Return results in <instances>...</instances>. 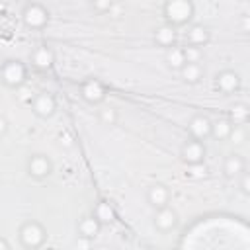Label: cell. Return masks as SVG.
Wrapping results in <instances>:
<instances>
[{
	"label": "cell",
	"instance_id": "6da1fadb",
	"mask_svg": "<svg viewBox=\"0 0 250 250\" xmlns=\"http://www.w3.org/2000/svg\"><path fill=\"white\" fill-rule=\"evenodd\" d=\"M195 14V8L189 0H168L162 6V16H164V23L176 27H186L191 23Z\"/></svg>",
	"mask_w": 250,
	"mask_h": 250
},
{
	"label": "cell",
	"instance_id": "7a4b0ae2",
	"mask_svg": "<svg viewBox=\"0 0 250 250\" xmlns=\"http://www.w3.org/2000/svg\"><path fill=\"white\" fill-rule=\"evenodd\" d=\"M18 238L25 250H39L47 242V229L37 219H27L20 225Z\"/></svg>",
	"mask_w": 250,
	"mask_h": 250
},
{
	"label": "cell",
	"instance_id": "3957f363",
	"mask_svg": "<svg viewBox=\"0 0 250 250\" xmlns=\"http://www.w3.org/2000/svg\"><path fill=\"white\" fill-rule=\"evenodd\" d=\"M21 20L27 29H43L49 23V10L39 2H27L21 8Z\"/></svg>",
	"mask_w": 250,
	"mask_h": 250
},
{
	"label": "cell",
	"instance_id": "277c9868",
	"mask_svg": "<svg viewBox=\"0 0 250 250\" xmlns=\"http://www.w3.org/2000/svg\"><path fill=\"white\" fill-rule=\"evenodd\" d=\"M0 78L8 88H20L27 78V68L20 61H6L0 68Z\"/></svg>",
	"mask_w": 250,
	"mask_h": 250
},
{
	"label": "cell",
	"instance_id": "5b68a950",
	"mask_svg": "<svg viewBox=\"0 0 250 250\" xmlns=\"http://www.w3.org/2000/svg\"><path fill=\"white\" fill-rule=\"evenodd\" d=\"M25 170L27 174L33 178V180H45L51 176L53 172V162L47 154H41V152H35L27 158L25 162Z\"/></svg>",
	"mask_w": 250,
	"mask_h": 250
},
{
	"label": "cell",
	"instance_id": "8992f818",
	"mask_svg": "<svg viewBox=\"0 0 250 250\" xmlns=\"http://www.w3.org/2000/svg\"><path fill=\"white\" fill-rule=\"evenodd\" d=\"M205 145L201 141H195V139H188L184 141L182 148H180V156L182 160L188 164V166H197V164H203L205 162Z\"/></svg>",
	"mask_w": 250,
	"mask_h": 250
},
{
	"label": "cell",
	"instance_id": "52a82bcc",
	"mask_svg": "<svg viewBox=\"0 0 250 250\" xmlns=\"http://www.w3.org/2000/svg\"><path fill=\"white\" fill-rule=\"evenodd\" d=\"M31 109L37 117L41 119H49L55 115L57 111V100L51 92H39L31 98Z\"/></svg>",
	"mask_w": 250,
	"mask_h": 250
},
{
	"label": "cell",
	"instance_id": "ba28073f",
	"mask_svg": "<svg viewBox=\"0 0 250 250\" xmlns=\"http://www.w3.org/2000/svg\"><path fill=\"white\" fill-rule=\"evenodd\" d=\"M211 125H213V119L205 113H195L189 121H188V131H189V139H195V141H205V139H211Z\"/></svg>",
	"mask_w": 250,
	"mask_h": 250
},
{
	"label": "cell",
	"instance_id": "9c48e42d",
	"mask_svg": "<svg viewBox=\"0 0 250 250\" xmlns=\"http://www.w3.org/2000/svg\"><path fill=\"white\" fill-rule=\"evenodd\" d=\"M215 88L221 94H227V96L238 92V88H240V76H238V72L232 70V68H225V70L217 72L215 74Z\"/></svg>",
	"mask_w": 250,
	"mask_h": 250
},
{
	"label": "cell",
	"instance_id": "30bf717a",
	"mask_svg": "<svg viewBox=\"0 0 250 250\" xmlns=\"http://www.w3.org/2000/svg\"><path fill=\"white\" fill-rule=\"evenodd\" d=\"M184 37H186V45L201 49L203 45H207L211 41V31L203 23H189L186 33H184Z\"/></svg>",
	"mask_w": 250,
	"mask_h": 250
},
{
	"label": "cell",
	"instance_id": "8fae6325",
	"mask_svg": "<svg viewBox=\"0 0 250 250\" xmlns=\"http://www.w3.org/2000/svg\"><path fill=\"white\" fill-rule=\"evenodd\" d=\"M105 94H107V90H105V86L100 82V80H96V78H90V80H86L84 84H82V88H80V96L88 102V104H102L104 100H105Z\"/></svg>",
	"mask_w": 250,
	"mask_h": 250
},
{
	"label": "cell",
	"instance_id": "7c38bea8",
	"mask_svg": "<svg viewBox=\"0 0 250 250\" xmlns=\"http://www.w3.org/2000/svg\"><path fill=\"white\" fill-rule=\"evenodd\" d=\"M154 227H156L160 232H170V230H174V229L178 227V213H176L170 205H166V207H162V209H156V213H154Z\"/></svg>",
	"mask_w": 250,
	"mask_h": 250
},
{
	"label": "cell",
	"instance_id": "4fadbf2b",
	"mask_svg": "<svg viewBox=\"0 0 250 250\" xmlns=\"http://www.w3.org/2000/svg\"><path fill=\"white\" fill-rule=\"evenodd\" d=\"M152 39H154V43H156L158 47H164V49L168 51V49H172V47L178 45V31H176L172 25L162 23V25H158V27L154 29Z\"/></svg>",
	"mask_w": 250,
	"mask_h": 250
},
{
	"label": "cell",
	"instance_id": "5bb4252c",
	"mask_svg": "<svg viewBox=\"0 0 250 250\" xmlns=\"http://www.w3.org/2000/svg\"><path fill=\"white\" fill-rule=\"evenodd\" d=\"M100 230H102V225H100V221H98L92 213L84 215V217L78 221V225H76V232H78L80 238L94 240V238L100 234Z\"/></svg>",
	"mask_w": 250,
	"mask_h": 250
},
{
	"label": "cell",
	"instance_id": "9a60e30c",
	"mask_svg": "<svg viewBox=\"0 0 250 250\" xmlns=\"http://www.w3.org/2000/svg\"><path fill=\"white\" fill-rule=\"evenodd\" d=\"M146 201L154 207V209H162L170 203V189L164 184H152L146 191Z\"/></svg>",
	"mask_w": 250,
	"mask_h": 250
},
{
	"label": "cell",
	"instance_id": "2e32d148",
	"mask_svg": "<svg viewBox=\"0 0 250 250\" xmlns=\"http://www.w3.org/2000/svg\"><path fill=\"white\" fill-rule=\"evenodd\" d=\"M53 62H55V53H53L51 47L39 45L37 49H33V53H31V64H33L35 68L47 70V68L53 66Z\"/></svg>",
	"mask_w": 250,
	"mask_h": 250
},
{
	"label": "cell",
	"instance_id": "e0dca14e",
	"mask_svg": "<svg viewBox=\"0 0 250 250\" xmlns=\"http://www.w3.org/2000/svg\"><path fill=\"white\" fill-rule=\"evenodd\" d=\"M223 172H225V176L227 178H238L242 172H246V160L240 156V154H236V152H232V154H229L227 158H225V162H223Z\"/></svg>",
	"mask_w": 250,
	"mask_h": 250
},
{
	"label": "cell",
	"instance_id": "ac0fdd59",
	"mask_svg": "<svg viewBox=\"0 0 250 250\" xmlns=\"http://www.w3.org/2000/svg\"><path fill=\"white\" fill-rule=\"evenodd\" d=\"M178 72H180V78L186 84H197L203 78V66H201V62H186Z\"/></svg>",
	"mask_w": 250,
	"mask_h": 250
},
{
	"label": "cell",
	"instance_id": "d6986e66",
	"mask_svg": "<svg viewBox=\"0 0 250 250\" xmlns=\"http://www.w3.org/2000/svg\"><path fill=\"white\" fill-rule=\"evenodd\" d=\"M92 215L100 221V225H102V227H104V225H107V223H113V221H115V211H113L111 203H109V201H105V199H100V201L94 205Z\"/></svg>",
	"mask_w": 250,
	"mask_h": 250
},
{
	"label": "cell",
	"instance_id": "ffe728a7",
	"mask_svg": "<svg viewBox=\"0 0 250 250\" xmlns=\"http://www.w3.org/2000/svg\"><path fill=\"white\" fill-rule=\"evenodd\" d=\"M232 127L234 125L227 117H221V119L213 121V125H211V139H215V141H227V139H230Z\"/></svg>",
	"mask_w": 250,
	"mask_h": 250
},
{
	"label": "cell",
	"instance_id": "44dd1931",
	"mask_svg": "<svg viewBox=\"0 0 250 250\" xmlns=\"http://www.w3.org/2000/svg\"><path fill=\"white\" fill-rule=\"evenodd\" d=\"M248 115H250V111H248V105L244 104V102H236L232 107H230V113H229V121L232 123V125H244L246 121H248Z\"/></svg>",
	"mask_w": 250,
	"mask_h": 250
},
{
	"label": "cell",
	"instance_id": "7402d4cb",
	"mask_svg": "<svg viewBox=\"0 0 250 250\" xmlns=\"http://www.w3.org/2000/svg\"><path fill=\"white\" fill-rule=\"evenodd\" d=\"M166 64L172 70H180L186 64V57H184V47H172L166 51Z\"/></svg>",
	"mask_w": 250,
	"mask_h": 250
},
{
	"label": "cell",
	"instance_id": "603a6c76",
	"mask_svg": "<svg viewBox=\"0 0 250 250\" xmlns=\"http://www.w3.org/2000/svg\"><path fill=\"white\" fill-rule=\"evenodd\" d=\"M201 55H203L201 49L184 45V57H186V62H201Z\"/></svg>",
	"mask_w": 250,
	"mask_h": 250
},
{
	"label": "cell",
	"instance_id": "cb8c5ba5",
	"mask_svg": "<svg viewBox=\"0 0 250 250\" xmlns=\"http://www.w3.org/2000/svg\"><path fill=\"white\" fill-rule=\"evenodd\" d=\"M100 119L105 123V125H115L117 123V109L113 107H105L100 111Z\"/></svg>",
	"mask_w": 250,
	"mask_h": 250
},
{
	"label": "cell",
	"instance_id": "d4e9b609",
	"mask_svg": "<svg viewBox=\"0 0 250 250\" xmlns=\"http://www.w3.org/2000/svg\"><path fill=\"white\" fill-rule=\"evenodd\" d=\"M238 184H240L242 193H250V174H248V172H242V174L238 176Z\"/></svg>",
	"mask_w": 250,
	"mask_h": 250
},
{
	"label": "cell",
	"instance_id": "484cf974",
	"mask_svg": "<svg viewBox=\"0 0 250 250\" xmlns=\"http://www.w3.org/2000/svg\"><path fill=\"white\" fill-rule=\"evenodd\" d=\"M230 139H232L236 145H240V143L244 141V129H242L240 125H234V127H232V133H230Z\"/></svg>",
	"mask_w": 250,
	"mask_h": 250
},
{
	"label": "cell",
	"instance_id": "4316f807",
	"mask_svg": "<svg viewBox=\"0 0 250 250\" xmlns=\"http://www.w3.org/2000/svg\"><path fill=\"white\" fill-rule=\"evenodd\" d=\"M92 8H94V10H98V12H109V10L113 8V4H111L109 0H105V2H94V4H92Z\"/></svg>",
	"mask_w": 250,
	"mask_h": 250
},
{
	"label": "cell",
	"instance_id": "83f0119b",
	"mask_svg": "<svg viewBox=\"0 0 250 250\" xmlns=\"http://www.w3.org/2000/svg\"><path fill=\"white\" fill-rule=\"evenodd\" d=\"M189 168V174L193 176V178H201L203 174H205V166L203 164H197V166H188Z\"/></svg>",
	"mask_w": 250,
	"mask_h": 250
},
{
	"label": "cell",
	"instance_id": "f1b7e54d",
	"mask_svg": "<svg viewBox=\"0 0 250 250\" xmlns=\"http://www.w3.org/2000/svg\"><path fill=\"white\" fill-rule=\"evenodd\" d=\"M90 244H92V240L78 236V240H76V250H90Z\"/></svg>",
	"mask_w": 250,
	"mask_h": 250
},
{
	"label": "cell",
	"instance_id": "f546056e",
	"mask_svg": "<svg viewBox=\"0 0 250 250\" xmlns=\"http://www.w3.org/2000/svg\"><path fill=\"white\" fill-rule=\"evenodd\" d=\"M8 129H10V123H8V119H6V117L0 113V139H2V137L8 133Z\"/></svg>",
	"mask_w": 250,
	"mask_h": 250
},
{
	"label": "cell",
	"instance_id": "4dcf8cb0",
	"mask_svg": "<svg viewBox=\"0 0 250 250\" xmlns=\"http://www.w3.org/2000/svg\"><path fill=\"white\" fill-rule=\"evenodd\" d=\"M0 250H12V248H10V242H8L4 236H0Z\"/></svg>",
	"mask_w": 250,
	"mask_h": 250
},
{
	"label": "cell",
	"instance_id": "1f68e13d",
	"mask_svg": "<svg viewBox=\"0 0 250 250\" xmlns=\"http://www.w3.org/2000/svg\"><path fill=\"white\" fill-rule=\"evenodd\" d=\"M61 143H64L66 146H70V145H72V139H70V135H61Z\"/></svg>",
	"mask_w": 250,
	"mask_h": 250
},
{
	"label": "cell",
	"instance_id": "d6a6232c",
	"mask_svg": "<svg viewBox=\"0 0 250 250\" xmlns=\"http://www.w3.org/2000/svg\"><path fill=\"white\" fill-rule=\"evenodd\" d=\"M146 250H158V248H146Z\"/></svg>",
	"mask_w": 250,
	"mask_h": 250
}]
</instances>
